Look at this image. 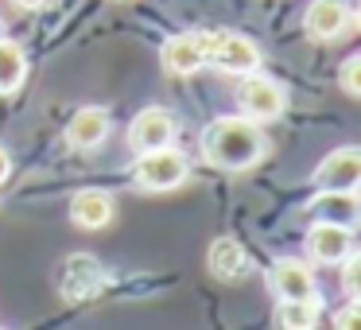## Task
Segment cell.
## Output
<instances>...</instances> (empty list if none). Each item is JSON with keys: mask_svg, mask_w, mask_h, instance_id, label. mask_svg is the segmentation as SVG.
I'll use <instances>...</instances> for the list:
<instances>
[{"mask_svg": "<svg viewBox=\"0 0 361 330\" xmlns=\"http://www.w3.org/2000/svg\"><path fill=\"white\" fill-rule=\"evenodd\" d=\"M206 148V159L221 171H249L264 159L268 144H264V133H260L257 121L249 117H221L210 125L202 140Z\"/></svg>", "mask_w": 361, "mask_h": 330, "instance_id": "cell-1", "label": "cell"}, {"mask_svg": "<svg viewBox=\"0 0 361 330\" xmlns=\"http://www.w3.org/2000/svg\"><path fill=\"white\" fill-rule=\"evenodd\" d=\"M187 156L171 144L164 148H152V152H140L136 156V167H133V179L140 190H175L183 179H187Z\"/></svg>", "mask_w": 361, "mask_h": 330, "instance_id": "cell-2", "label": "cell"}, {"mask_svg": "<svg viewBox=\"0 0 361 330\" xmlns=\"http://www.w3.org/2000/svg\"><path fill=\"white\" fill-rule=\"evenodd\" d=\"M202 39V51L210 63H218L226 74H252L260 71V51L252 39L245 35H226V32H206L198 35Z\"/></svg>", "mask_w": 361, "mask_h": 330, "instance_id": "cell-3", "label": "cell"}, {"mask_svg": "<svg viewBox=\"0 0 361 330\" xmlns=\"http://www.w3.org/2000/svg\"><path fill=\"white\" fill-rule=\"evenodd\" d=\"M245 86H241V109L249 121H257V125H264V121H276L283 109H288V90L280 86V82L264 78V74H245Z\"/></svg>", "mask_w": 361, "mask_h": 330, "instance_id": "cell-4", "label": "cell"}, {"mask_svg": "<svg viewBox=\"0 0 361 330\" xmlns=\"http://www.w3.org/2000/svg\"><path fill=\"white\" fill-rule=\"evenodd\" d=\"M357 179H361V152L353 144L330 152L314 167V187L319 190H357Z\"/></svg>", "mask_w": 361, "mask_h": 330, "instance_id": "cell-5", "label": "cell"}, {"mask_svg": "<svg viewBox=\"0 0 361 330\" xmlns=\"http://www.w3.org/2000/svg\"><path fill=\"white\" fill-rule=\"evenodd\" d=\"M175 140V117L159 105L136 113V121L128 125V148L140 156V152H152V148H164V144Z\"/></svg>", "mask_w": 361, "mask_h": 330, "instance_id": "cell-6", "label": "cell"}, {"mask_svg": "<svg viewBox=\"0 0 361 330\" xmlns=\"http://www.w3.org/2000/svg\"><path fill=\"white\" fill-rule=\"evenodd\" d=\"M353 28V16L345 8V0H311L307 4V16H303V32L311 39L326 43V39H338Z\"/></svg>", "mask_w": 361, "mask_h": 330, "instance_id": "cell-7", "label": "cell"}, {"mask_svg": "<svg viewBox=\"0 0 361 330\" xmlns=\"http://www.w3.org/2000/svg\"><path fill=\"white\" fill-rule=\"evenodd\" d=\"M307 252L319 264H342L353 252V233L350 226H334V221H314L307 229Z\"/></svg>", "mask_w": 361, "mask_h": 330, "instance_id": "cell-8", "label": "cell"}, {"mask_svg": "<svg viewBox=\"0 0 361 330\" xmlns=\"http://www.w3.org/2000/svg\"><path fill=\"white\" fill-rule=\"evenodd\" d=\"M159 63L171 78H187V74L202 71L206 63V51H202V39L198 35H171V39L159 47Z\"/></svg>", "mask_w": 361, "mask_h": 330, "instance_id": "cell-9", "label": "cell"}, {"mask_svg": "<svg viewBox=\"0 0 361 330\" xmlns=\"http://www.w3.org/2000/svg\"><path fill=\"white\" fill-rule=\"evenodd\" d=\"M268 280H272V291L280 299H319L314 295V276L303 260H276Z\"/></svg>", "mask_w": 361, "mask_h": 330, "instance_id": "cell-10", "label": "cell"}, {"mask_svg": "<svg viewBox=\"0 0 361 330\" xmlns=\"http://www.w3.org/2000/svg\"><path fill=\"white\" fill-rule=\"evenodd\" d=\"M109 136V113L105 109H78L66 125V144L78 152H90Z\"/></svg>", "mask_w": 361, "mask_h": 330, "instance_id": "cell-11", "label": "cell"}, {"mask_svg": "<svg viewBox=\"0 0 361 330\" xmlns=\"http://www.w3.org/2000/svg\"><path fill=\"white\" fill-rule=\"evenodd\" d=\"M311 214L319 221L353 226V221H357V195H353V190H319V198L311 202Z\"/></svg>", "mask_w": 361, "mask_h": 330, "instance_id": "cell-12", "label": "cell"}, {"mask_svg": "<svg viewBox=\"0 0 361 330\" xmlns=\"http://www.w3.org/2000/svg\"><path fill=\"white\" fill-rule=\"evenodd\" d=\"M71 218H74V226H82V229L109 226L113 198L105 195V190H82V195H74V202H71Z\"/></svg>", "mask_w": 361, "mask_h": 330, "instance_id": "cell-13", "label": "cell"}, {"mask_svg": "<svg viewBox=\"0 0 361 330\" xmlns=\"http://www.w3.org/2000/svg\"><path fill=\"white\" fill-rule=\"evenodd\" d=\"M206 268H210L218 280H233V276L245 268V249L233 241V237H221V241H214L210 257H206Z\"/></svg>", "mask_w": 361, "mask_h": 330, "instance_id": "cell-14", "label": "cell"}, {"mask_svg": "<svg viewBox=\"0 0 361 330\" xmlns=\"http://www.w3.org/2000/svg\"><path fill=\"white\" fill-rule=\"evenodd\" d=\"M24 78H27V59H24V51H20V43L0 39V94L20 90Z\"/></svg>", "mask_w": 361, "mask_h": 330, "instance_id": "cell-15", "label": "cell"}, {"mask_svg": "<svg viewBox=\"0 0 361 330\" xmlns=\"http://www.w3.org/2000/svg\"><path fill=\"white\" fill-rule=\"evenodd\" d=\"M319 319V299H280L276 307V326L283 330H307Z\"/></svg>", "mask_w": 361, "mask_h": 330, "instance_id": "cell-16", "label": "cell"}, {"mask_svg": "<svg viewBox=\"0 0 361 330\" xmlns=\"http://www.w3.org/2000/svg\"><path fill=\"white\" fill-rule=\"evenodd\" d=\"M342 90H345V97H361V59H345V66H342Z\"/></svg>", "mask_w": 361, "mask_h": 330, "instance_id": "cell-17", "label": "cell"}, {"mask_svg": "<svg viewBox=\"0 0 361 330\" xmlns=\"http://www.w3.org/2000/svg\"><path fill=\"white\" fill-rule=\"evenodd\" d=\"M342 268H345V272H342L345 291H350V295H357V288H361V280H357V276H361V260H357V252H350V257L342 260Z\"/></svg>", "mask_w": 361, "mask_h": 330, "instance_id": "cell-18", "label": "cell"}, {"mask_svg": "<svg viewBox=\"0 0 361 330\" xmlns=\"http://www.w3.org/2000/svg\"><path fill=\"white\" fill-rule=\"evenodd\" d=\"M334 326H342V330L357 326V303H350V307H345V311H342V314H338V319H334Z\"/></svg>", "mask_w": 361, "mask_h": 330, "instance_id": "cell-19", "label": "cell"}, {"mask_svg": "<svg viewBox=\"0 0 361 330\" xmlns=\"http://www.w3.org/2000/svg\"><path fill=\"white\" fill-rule=\"evenodd\" d=\"M8 171H12V159H8V152L0 148V183L8 179Z\"/></svg>", "mask_w": 361, "mask_h": 330, "instance_id": "cell-20", "label": "cell"}, {"mask_svg": "<svg viewBox=\"0 0 361 330\" xmlns=\"http://www.w3.org/2000/svg\"><path fill=\"white\" fill-rule=\"evenodd\" d=\"M12 4H20V8H43V0H12Z\"/></svg>", "mask_w": 361, "mask_h": 330, "instance_id": "cell-21", "label": "cell"}]
</instances>
